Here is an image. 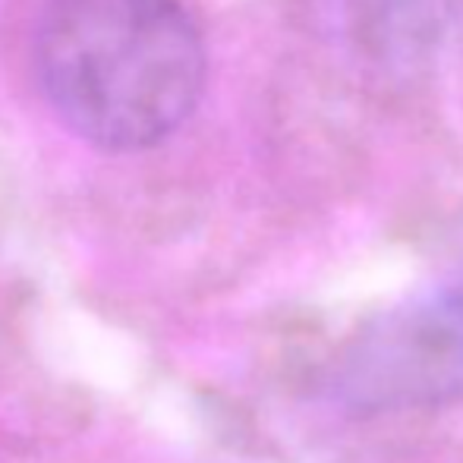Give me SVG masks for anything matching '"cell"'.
<instances>
[{"label":"cell","mask_w":463,"mask_h":463,"mask_svg":"<svg viewBox=\"0 0 463 463\" xmlns=\"http://www.w3.org/2000/svg\"><path fill=\"white\" fill-rule=\"evenodd\" d=\"M32 57L54 114L104 152H142L177 133L208 70L180 0H44Z\"/></svg>","instance_id":"1"},{"label":"cell","mask_w":463,"mask_h":463,"mask_svg":"<svg viewBox=\"0 0 463 463\" xmlns=\"http://www.w3.org/2000/svg\"><path fill=\"white\" fill-rule=\"evenodd\" d=\"M328 391L356 416L439 410L463 397V287H432L360 325Z\"/></svg>","instance_id":"2"},{"label":"cell","mask_w":463,"mask_h":463,"mask_svg":"<svg viewBox=\"0 0 463 463\" xmlns=\"http://www.w3.org/2000/svg\"><path fill=\"white\" fill-rule=\"evenodd\" d=\"M460 287H463V280H460Z\"/></svg>","instance_id":"3"}]
</instances>
